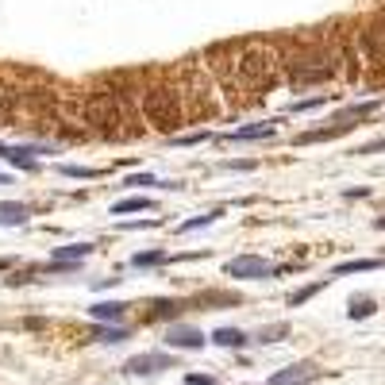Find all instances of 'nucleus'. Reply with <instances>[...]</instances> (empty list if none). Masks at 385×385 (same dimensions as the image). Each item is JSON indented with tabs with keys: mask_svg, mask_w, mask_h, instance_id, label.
Returning a JSON list of instances; mask_svg holds the SVG:
<instances>
[{
	"mask_svg": "<svg viewBox=\"0 0 385 385\" xmlns=\"http://www.w3.org/2000/svg\"><path fill=\"white\" fill-rule=\"evenodd\" d=\"M92 254V243H69V247H54V262H81Z\"/></svg>",
	"mask_w": 385,
	"mask_h": 385,
	"instance_id": "nucleus-15",
	"label": "nucleus"
},
{
	"mask_svg": "<svg viewBox=\"0 0 385 385\" xmlns=\"http://www.w3.org/2000/svg\"><path fill=\"white\" fill-rule=\"evenodd\" d=\"M359 124H347V120H331L327 127H312V131H301L297 135V142H331V139H339V135H347V131H354Z\"/></svg>",
	"mask_w": 385,
	"mask_h": 385,
	"instance_id": "nucleus-10",
	"label": "nucleus"
},
{
	"mask_svg": "<svg viewBox=\"0 0 385 385\" xmlns=\"http://www.w3.org/2000/svg\"><path fill=\"white\" fill-rule=\"evenodd\" d=\"M185 382H189V385H216L208 374H189V377H185Z\"/></svg>",
	"mask_w": 385,
	"mask_h": 385,
	"instance_id": "nucleus-29",
	"label": "nucleus"
},
{
	"mask_svg": "<svg viewBox=\"0 0 385 385\" xmlns=\"http://www.w3.org/2000/svg\"><path fill=\"white\" fill-rule=\"evenodd\" d=\"M62 170V177H97V170H89V166H58Z\"/></svg>",
	"mask_w": 385,
	"mask_h": 385,
	"instance_id": "nucleus-25",
	"label": "nucleus"
},
{
	"mask_svg": "<svg viewBox=\"0 0 385 385\" xmlns=\"http://www.w3.org/2000/svg\"><path fill=\"white\" fill-rule=\"evenodd\" d=\"M4 266H8V262H4V259H0V270H4Z\"/></svg>",
	"mask_w": 385,
	"mask_h": 385,
	"instance_id": "nucleus-31",
	"label": "nucleus"
},
{
	"mask_svg": "<svg viewBox=\"0 0 385 385\" xmlns=\"http://www.w3.org/2000/svg\"><path fill=\"white\" fill-rule=\"evenodd\" d=\"M177 366V359L174 354H166V351H142V354H135V359H127V374H142V377H151V374H162V370H174Z\"/></svg>",
	"mask_w": 385,
	"mask_h": 385,
	"instance_id": "nucleus-7",
	"label": "nucleus"
},
{
	"mask_svg": "<svg viewBox=\"0 0 385 385\" xmlns=\"http://www.w3.org/2000/svg\"><path fill=\"white\" fill-rule=\"evenodd\" d=\"M382 259H351V262H339L331 270V277H347V274H366V270H382Z\"/></svg>",
	"mask_w": 385,
	"mask_h": 385,
	"instance_id": "nucleus-14",
	"label": "nucleus"
},
{
	"mask_svg": "<svg viewBox=\"0 0 385 385\" xmlns=\"http://www.w3.org/2000/svg\"><path fill=\"white\" fill-rule=\"evenodd\" d=\"M281 74V54H277L274 42H235V92L239 97V108L254 104L259 97H266V89L277 81Z\"/></svg>",
	"mask_w": 385,
	"mask_h": 385,
	"instance_id": "nucleus-2",
	"label": "nucleus"
},
{
	"mask_svg": "<svg viewBox=\"0 0 385 385\" xmlns=\"http://www.w3.org/2000/svg\"><path fill=\"white\" fill-rule=\"evenodd\" d=\"M4 181H8V177H4V174H0V185H4Z\"/></svg>",
	"mask_w": 385,
	"mask_h": 385,
	"instance_id": "nucleus-32",
	"label": "nucleus"
},
{
	"mask_svg": "<svg viewBox=\"0 0 385 385\" xmlns=\"http://www.w3.org/2000/svg\"><path fill=\"white\" fill-rule=\"evenodd\" d=\"M204 139H212V135L208 131H192V135H181L177 142H204Z\"/></svg>",
	"mask_w": 385,
	"mask_h": 385,
	"instance_id": "nucleus-27",
	"label": "nucleus"
},
{
	"mask_svg": "<svg viewBox=\"0 0 385 385\" xmlns=\"http://www.w3.org/2000/svg\"><path fill=\"white\" fill-rule=\"evenodd\" d=\"M324 285H327V277H324V281H316V285H304L301 293H293V297H289V309H301V304L309 301V297H316L320 289H324Z\"/></svg>",
	"mask_w": 385,
	"mask_h": 385,
	"instance_id": "nucleus-22",
	"label": "nucleus"
},
{
	"mask_svg": "<svg viewBox=\"0 0 385 385\" xmlns=\"http://www.w3.org/2000/svg\"><path fill=\"white\" fill-rule=\"evenodd\" d=\"M285 335H289V324H266V327H259L254 343H277V339H285Z\"/></svg>",
	"mask_w": 385,
	"mask_h": 385,
	"instance_id": "nucleus-19",
	"label": "nucleus"
},
{
	"mask_svg": "<svg viewBox=\"0 0 385 385\" xmlns=\"http://www.w3.org/2000/svg\"><path fill=\"white\" fill-rule=\"evenodd\" d=\"M127 185H158L151 174H135V177H127Z\"/></svg>",
	"mask_w": 385,
	"mask_h": 385,
	"instance_id": "nucleus-28",
	"label": "nucleus"
},
{
	"mask_svg": "<svg viewBox=\"0 0 385 385\" xmlns=\"http://www.w3.org/2000/svg\"><path fill=\"white\" fill-rule=\"evenodd\" d=\"M139 108H142V124L158 127V131H177L185 124V108L174 77L147 74V81L139 85Z\"/></svg>",
	"mask_w": 385,
	"mask_h": 385,
	"instance_id": "nucleus-5",
	"label": "nucleus"
},
{
	"mask_svg": "<svg viewBox=\"0 0 385 385\" xmlns=\"http://www.w3.org/2000/svg\"><path fill=\"white\" fill-rule=\"evenodd\" d=\"M166 343L170 347H181V351H201L208 339H204V331L201 327H185V324H174L166 331Z\"/></svg>",
	"mask_w": 385,
	"mask_h": 385,
	"instance_id": "nucleus-9",
	"label": "nucleus"
},
{
	"mask_svg": "<svg viewBox=\"0 0 385 385\" xmlns=\"http://www.w3.org/2000/svg\"><path fill=\"white\" fill-rule=\"evenodd\" d=\"M166 262V251H151V254H135L131 266L135 270H151V266H162Z\"/></svg>",
	"mask_w": 385,
	"mask_h": 385,
	"instance_id": "nucleus-21",
	"label": "nucleus"
},
{
	"mask_svg": "<svg viewBox=\"0 0 385 385\" xmlns=\"http://www.w3.org/2000/svg\"><path fill=\"white\" fill-rule=\"evenodd\" d=\"M374 227H377V231H385V216H377V220H374Z\"/></svg>",
	"mask_w": 385,
	"mask_h": 385,
	"instance_id": "nucleus-30",
	"label": "nucleus"
},
{
	"mask_svg": "<svg viewBox=\"0 0 385 385\" xmlns=\"http://www.w3.org/2000/svg\"><path fill=\"white\" fill-rule=\"evenodd\" d=\"M212 343H216V347H235V351H239V347H247L251 339H247L239 327H220V331L212 335Z\"/></svg>",
	"mask_w": 385,
	"mask_h": 385,
	"instance_id": "nucleus-16",
	"label": "nucleus"
},
{
	"mask_svg": "<svg viewBox=\"0 0 385 385\" xmlns=\"http://www.w3.org/2000/svg\"><path fill=\"white\" fill-rule=\"evenodd\" d=\"M124 77H112L104 89H92L85 92V124L92 127L97 135L112 142H124V139H139L142 124H139V92L124 89Z\"/></svg>",
	"mask_w": 385,
	"mask_h": 385,
	"instance_id": "nucleus-1",
	"label": "nucleus"
},
{
	"mask_svg": "<svg viewBox=\"0 0 385 385\" xmlns=\"http://www.w3.org/2000/svg\"><path fill=\"white\" fill-rule=\"evenodd\" d=\"M147 208H151V201H147V197H127V201L112 204V216H124V212H147Z\"/></svg>",
	"mask_w": 385,
	"mask_h": 385,
	"instance_id": "nucleus-20",
	"label": "nucleus"
},
{
	"mask_svg": "<svg viewBox=\"0 0 385 385\" xmlns=\"http://www.w3.org/2000/svg\"><path fill=\"white\" fill-rule=\"evenodd\" d=\"M31 220V208L19 201H0V227H19Z\"/></svg>",
	"mask_w": 385,
	"mask_h": 385,
	"instance_id": "nucleus-12",
	"label": "nucleus"
},
{
	"mask_svg": "<svg viewBox=\"0 0 385 385\" xmlns=\"http://www.w3.org/2000/svg\"><path fill=\"white\" fill-rule=\"evenodd\" d=\"M377 151H385V139H374V142H366V147H359L354 154H377Z\"/></svg>",
	"mask_w": 385,
	"mask_h": 385,
	"instance_id": "nucleus-26",
	"label": "nucleus"
},
{
	"mask_svg": "<svg viewBox=\"0 0 385 385\" xmlns=\"http://www.w3.org/2000/svg\"><path fill=\"white\" fill-rule=\"evenodd\" d=\"M35 154H42V147H8V142H0V158H8L19 170H35Z\"/></svg>",
	"mask_w": 385,
	"mask_h": 385,
	"instance_id": "nucleus-11",
	"label": "nucleus"
},
{
	"mask_svg": "<svg viewBox=\"0 0 385 385\" xmlns=\"http://www.w3.org/2000/svg\"><path fill=\"white\" fill-rule=\"evenodd\" d=\"M374 297H366V293H359V297H351V304H347V316L351 320H366V316H374Z\"/></svg>",
	"mask_w": 385,
	"mask_h": 385,
	"instance_id": "nucleus-18",
	"label": "nucleus"
},
{
	"mask_svg": "<svg viewBox=\"0 0 385 385\" xmlns=\"http://www.w3.org/2000/svg\"><path fill=\"white\" fill-rule=\"evenodd\" d=\"M97 339H104V343H124L127 327H101V331H97Z\"/></svg>",
	"mask_w": 385,
	"mask_h": 385,
	"instance_id": "nucleus-24",
	"label": "nucleus"
},
{
	"mask_svg": "<svg viewBox=\"0 0 385 385\" xmlns=\"http://www.w3.org/2000/svg\"><path fill=\"white\" fill-rule=\"evenodd\" d=\"M124 312H127V304H120V301H108V304H104V301H101V304H92V309H89V316L101 320V324H104V320H112V324H116Z\"/></svg>",
	"mask_w": 385,
	"mask_h": 385,
	"instance_id": "nucleus-17",
	"label": "nucleus"
},
{
	"mask_svg": "<svg viewBox=\"0 0 385 385\" xmlns=\"http://www.w3.org/2000/svg\"><path fill=\"white\" fill-rule=\"evenodd\" d=\"M174 85H177V97H181V108H185V120H212L224 112L220 104V81L212 77V69L204 62L189 58L174 69Z\"/></svg>",
	"mask_w": 385,
	"mask_h": 385,
	"instance_id": "nucleus-3",
	"label": "nucleus"
},
{
	"mask_svg": "<svg viewBox=\"0 0 385 385\" xmlns=\"http://www.w3.org/2000/svg\"><path fill=\"white\" fill-rule=\"evenodd\" d=\"M277 131L274 120H262V124H247L239 127V131H231V142H251V139H270V135Z\"/></svg>",
	"mask_w": 385,
	"mask_h": 385,
	"instance_id": "nucleus-13",
	"label": "nucleus"
},
{
	"mask_svg": "<svg viewBox=\"0 0 385 385\" xmlns=\"http://www.w3.org/2000/svg\"><path fill=\"white\" fill-rule=\"evenodd\" d=\"M320 374H324V370H320L312 359H301V362H293V366L277 370V374L270 377V385H309V382H316Z\"/></svg>",
	"mask_w": 385,
	"mask_h": 385,
	"instance_id": "nucleus-8",
	"label": "nucleus"
},
{
	"mask_svg": "<svg viewBox=\"0 0 385 385\" xmlns=\"http://www.w3.org/2000/svg\"><path fill=\"white\" fill-rule=\"evenodd\" d=\"M216 216H220V212H208V216H192V220H185V224L177 227V231H181V235H189V231H197V227H208Z\"/></svg>",
	"mask_w": 385,
	"mask_h": 385,
	"instance_id": "nucleus-23",
	"label": "nucleus"
},
{
	"mask_svg": "<svg viewBox=\"0 0 385 385\" xmlns=\"http://www.w3.org/2000/svg\"><path fill=\"white\" fill-rule=\"evenodd\" d=\"M281 69H285V81L293 89H309V85H324L327 77H335L339 54L324 39H297L289 47V54L281 58Z\"/></svg>",
	"mask_w": 385,
	"mask_h": 385,
	"instance_id": "nucleus-4",
	"label": "nucleus"
},
{
	"mask_svg": "<svg viewBox=\"0 0 385 385\" xmlns=\"http://www.w3.org/2000/svg\"><path fill=\"white\" fill-rule=\"evenodd\" d=\"M227 277H239V281H262V277H274L277 266L270 259H262V254H239V259H231L224 266Z\"/></svg>",
	"mask_w": 385,
	"mask_h": 385,
	"instance_id": "nucleus-6",
	"label": "nucleus"
}]
</instances>
